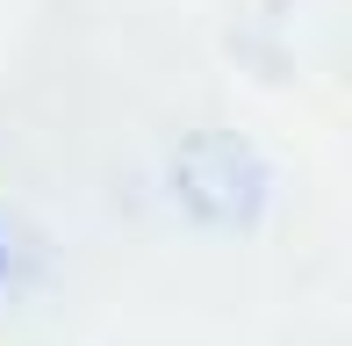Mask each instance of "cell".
I'll use <instances>...</instances> for the list:
<instances>
[{"instance_id":"1","label":"cell","mask_w":352,"mask_h":346,"mask_svg":"<svg viewBox=\"0 0 352 346\" xmlns=\"http://www.w3.org/2000/svg\"><path fill=\"white\" fill-rule=\"evenodd\" d=\"M166 181H173V202H180L195 224H209V231H245L252 216L266 210V195H274V166L230 130L187 137V145L173 152Z\"/></svg>"},{"instance_id":"2","label":"cell","mask_w":352,"mask_h":346,"mask_svg":"<svg viewBox=\"0 0 352 346\" xmlns=\"http://www.w3.org/2000/svg\"><path fill=\"white\" fill-rule=\"evenodd\" d=\"M14 267H22V253H14V231L0 224V296L14 289Z\"/></svg>"}]
</instances>
